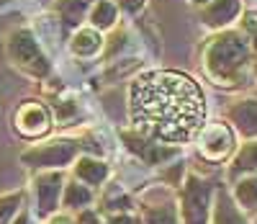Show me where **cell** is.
<instances>
[{"instance_id":"cell-1","label":"cell","mask_w":257,"mask_h":224,"mask_svg":"<svg viewBox=\"0 0 257 224\" xmlns=\"http://www.w3.org/2000/svg\"><path fill=\"white\" fill-rule=\"evenodd\" d=\"M128 116L144 137L183 147L196 142L206 124V96L185 72H142L128 85Z\"/></svg>"},{"instance_id":"cell-2","label":"cell","mask_w":257,"mask_h":224,"mask_svg":"<svg viewBox=\"0 0 257 224\" xmlns=\"http://www.w3.org/2000/svg\"><path fill=\"white\" fill-rule=\"evenodd\" d=\"M201 64L206 78L221 91H242L257 78L252 49L239 29L216 31L203 47Z\"/></svg>"},{"instance_id":"cell-3","label":"cell","mask_w":257,"mask_h":224,"mask_svg":"<svg viewBox=\"0 0 257 224\" xmlns=\"http://www.w3.org/2000/svg\"><path fill=\"white\" fill-rule=\"evenodd\" d=\"M6 54L18 72L34 80H47L52 75V59L31 29H13L6 39Z\"/></svg>"},{"instance_id":"cell-4","label":"cell","mask_w":257,"mask_h":224,"mask_svg":"<svg viewBox=\"0 0 257 224\" xmlns=\"http://www.w3.org/2000/svg\"><path fill=\"white\" fill-rule=\"evenodd\" d=\"M219 183L213 178L188 173L183 186L178 188V211L180 224H211L213 211V198H216Z\"/></svg>"},{"instance_id":"cell-5","label":"cell","mask_w":257,"mask_h":224,"mask_svg":"<svg viewBox=\"0 0 257 224\" xmlns=\"http://www.w3.org/2000/svg\"><path fill=\"white\" fill-rule=\"evenodd\" d=\"M88 150L85 139L77 137H57V139H47V142H39L29 150L21 152V165H26L29 170H64L70 168L80 155Z\"/></svg>"},{"instance_id":"cell-6","label":"cell","mask_w":257,"mask_h":224,"mask_svg":"<svg viewBox=\"0 0 257 224\" xmlns=\"http://www.w3.org/2000/svg\"><path fill=\"white\" fill-rule=\"evenodd\" d=\"M198 158L211 165H226L239 147V137L229 121H206L201 134L196 137Z\"/></svg>"},{"instance_id":"cell-7","label":"cell","mask_w":257,"mask_h":224,"mask_svg":"<svg viewBox=\"0 0 257 224\" xmlns=\"http://www.w3.org/2000/svg\"><path fill=\"white\" fill-rule=\"evenodd\" d=\"M13 126L24 139H41L47 137L54 126V114L47 103L41 101H21L13 114Z\"/></svg>"},{"instance_id":"cell-8","label":"cell","mask_w":257,"mask_h":224,"mask_svg":"<svg viewBox=\"0 0 257 224\" xmlns=\"http://www.w3.org/2000/svg\"><path fill=\"white\" fill-rule=\"evenodd\" d=\"M121 142L134 158H139L144 165H152V168H162L167 163H173L175 158H180V147L155 142V139L144 137V134H139L137 129H132V131L123 129L121 131Z\"/></svg>"},{"instance_id":"cell-9","label":"cell","mask_w":257,"mask_h":224,"mask_svg":"<svg viewBox=\"0 0 257 224\" xmlns=\"http://www.w3.org/2000/svg\"><path fill=\"white\" fill-rule=\"evenodd\" d=\"M64 178L62 170H41L34 175V193H36V216L39 219H52L62 209V191H64Z\"/></svg>"},{"instance_id":"cell-10","label":"cell","mask_w":257,"mask_h":224,"mask_svg":"<svg viewBox=\"0 0 257 224\" xmlns=\"http://www.w3.org/2000/svg\"><path fill=\"white\" fill-rule=\"evenodd\" d=\"M242 0H211L198 11L201 24L211 31H224L242 16Z\"/></svg>"},{"instance_id":"cell-11","label":"cell","mask_w":257,"mask_h":224,"mask_svg":"<svg viewBox=\"0 0 257 224\" xmlns=\"http://www.w3.org/2000/svg\"><path fill=\"white\" fill-rule=\"evenodd\" d=\"M226 121L242 139H257V98L244 96L226 108Z\"/></svg>"},{"instance_id":"cell-12","label":"cell","mask_w":257,"mask_h":224,"mask_svg":"<svg viewBox=\"0 0 257 224\" xmlns=\"http://www.w3.org/2000/svg\"><path fill=\"white\" fill-rule=\"evenodd\" d=\"M72 178L80 181L82 186L88 188H103L111 178V165L100 160V158H93V155H80V158L72 163Z\"/></svg>"},{"instance_id":"cell-13","label":"cell","mask_w":257,"mask_h":224,"mask_svg":"<svg viewBox=\"0 0 257 224\" xmlns=\"http://www.w3.org/2000/svg\"><path fill=\"white\" fill-rule=\"evenodd\" d=\"M211 224H252L249 216L234 204V198L226 186L216 188V198H213V211H211Z\"/></svg>"},{"instance_id":"cell-14","label":"cell","mask_w":257,"mask_h":224,"mask_svg":"<svg viewBox=\"0 0 257 224\" xmlns=\"http://www.w3.org/2000/svg\"><path fill=\"white\" fill-rule=\"evenodd\" d=\"M139 224H180V211L175 198L147 201L139 209Z\"/></svg>"},{"instance_id":"cell-15","label":"cell","mask_w":257,"mask_h":224,"mask_svg":"<svg viewBox=\"0 0 257 224\" xmlns=\"http://www.w3.org/2000/svg\"><path fill=\"white\" fill-rule=\"evenodd\" d=\"M95 209H98L103 216H111V214H132L134 198L123 191V186H118V183H105Z\"/></svg>"},{"instance_id":"cell-16","label":"cell","mask_w":257,"mask_h":224,"mask_svg":"<svg viewBox=\"0 0 257 224\" xmlns=\"http://www.w3.org/2000/svg\"><path fill=\"white\" fill-rule=\"evenodd\" d=\"M249 173H257V139H244L237 147V152H234V158L226 163L229 183L242 175H249Z\"/></svg>"},{"instance_id":"cell-17","label":"cell","mask_w":257,"mask_h":224,"mask_svg":"<svg viewBox=\"0 0 257 224\" xmlns=\"http://www.w3.org/2000/svg\"><path fill=\"white\" fill-rule=\"evenodd\" d=\"M229 193L247 216L249 214H257V173H249V175H242L237 181H231L229 186Z\"/></svg>"},{"instance_id":"cell-18","label":"cell","mask_w":257,"mask_h":224,"mask_svg":"<svg viewBox=\"0 0 257 224\" xmlns=\"http://www.w3.org/2000/svg\"><path fill=\"white\" fill-rule=\"evenodd\" d=\"M103 44H105V39L100 31H95L93 26H80V29H75V34L70 39V52L80 59H90V57L100 54Z\"/></svg>"},{"instance_id":"cell-19","label":"cell","mask_w":257,"mask_h":224,"mask_svg":"<svg viewBox=\"0 0 257 224\" xmlns=\"http://www.w3.org/2000/svg\"><path fill=\"white\" fill-rule=\"evenodd\" d=\"M95 0H54V11L64 29H80L82 21H88Z\"/></svg>"},{"instance_id":"cell-20","label":"cell","mask_w":257,"mask_h":224,"mask_svg":"<svg viewBox=\"0 0 257 224\" xmlns=\"http://www.w3.org/2000/svg\"><path fill=\"white\" fill-rule=\"evenodd\" d=\"M93 201H95V191L88 188V186H82L80 181H67L64 183V191H62V206L64 209H70V211H82V209H90L93 206Z\"/></svg>"},{"instance_id":"cell-21","label":"cell","mask_w":257,"mask_h":224,"mask_svg":"<svg viewBox=\"0 0 257 224\" xmlns=\"http://www.w3.org/2000/svg\"><path fill=\"white\" fill-rule=\"evenodd\" d=\"M118 24V8L113 6V0H95V6L88 13V26L95 31H113Z\"/></svg>"},{"instance_id":"cell-22","label":"cell","mask_w":257,"mask_h":224,"mask_svg":"<svg viewBox=\"0 0 257 224\" xmlns=\"http://www.w3.org/2000/svg\"><path fill=\"white\" fill-rule=\"evenodd\" d=\"M24 198H26L24 188L11 191V193H0V224H11L16 219V214L24 209Z\"/></svg>"},{"instance_id":"cell-23","label":"cell","mask_w":257,"mask_h":224,"mask_svg":"<svg viewBox=\"0 0 257 224\" xmlns=\"http://www.w3.org/2000/svg\"><path fill=\"white\" fill-rule=\"evenodd\" d=\"M239 31L244 34L249 49H252V59H254V70H257V11H244L239 16Z\"/></svg>"},{"instance_id":"cell-24","label":"cell","mask_w":257,"mask_h":224,"mask_svg":"<svg viewBox=\"0 0 257 224\" xmlns=\"http://www.w3.org/2000/svg\"><path fill=\"white\" fill-rule=\"evenodd\" d=\"M113 6L118 8V13H126V16H137L144 6L147 0H113Z\"/></svg>"},{"instance_id":"cell-25","label":"cell","mask_w":257,"mask_h":224,"mask_svg":"<svg viewBox=\"0 0 257 224\" xmlns=\"http://www.w3.org/2000/svg\"><path fill=\"white\" fill-rule=\"evenodd\" d=\"M100 224H139V219L134 214H111V216H103Z\"/></svg>"},{"instance_id":"cell-26","label":"cell","mask_w":257,"mask_h":224,"mask_svg":"<svg viewBox=\"0 0 257 224\" xmlns=\"http://www.w3.org/2000/svg\"><path fill=\"white\" fill-rule=\"evenodd\" d=\"M31 221H34V219H31V214H29L26 209H21V211L16 214V219H13L11 224H31Z\"/></svg>"},{"instance_id":"cell-27","label":"cell","mask_w":257,"mask_h":224,"mask_svg":"<svg viewBox=\"0 0 257 224\" xmlns=\"http://www.w3.org/2000/svg\"><path fill=\"white\" fill-rule=\"evenodd\" d=\"M49 224H77V219H72V216H52Z\"/></svg>"},{"instance_id":"cell-28","label":"cell","mask_w":257,"mask_h":224,"mask_svg":"<svg viewBox=\"0 0 257 224\" xmlns=\"http://www.w3.org/2000/svg\"><path fill=\"white\" fill-rule=\"evenodd\" d=\"M188 3H193V6H198V8H203L206 3H211V0H188Z\"/></svg>"}]
</instances>
